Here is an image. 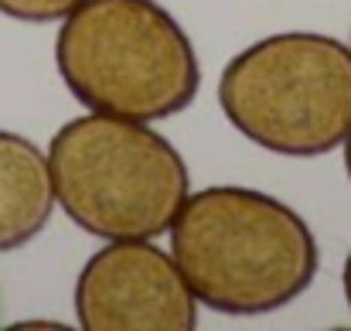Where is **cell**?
<instances>
[{"instance_id":"9","label":"cell","mask_w":351,"mask_h":331,"mask_svg":"<svg viewBox=\"0 0 351 331\" xmlns=\"http://www.w3.org/2000/svg\"><path fill=\"white\" fill-rule=\"evenodd\" d=\"M345 171H348V181H351V133L345 137Z\"/></svg>"},{"instance_id":"2","label":"cell","mask_w":351,"mask_h":331,"mask_svg":"<svg viewBox=\"0 0 351 331\" xmlns=\"http://www.w3.org/2000/svg\"><path fill=\"white\" fill-rule=\"evenodd\" d=\"M55 65L89 113L140 123L184 113L202 89L198 52L157 0H82L62 17Z\"/></svg>"},{"instance_id":"7","label":"cell","mask_w":351,"mask_h":331,"mask_svg":"<svg viewBox=\"0 0 351 331\" xmlns=\"http://www.w3.org/2000/svg\"><path fill=\"white\" fill-rule=\"evenodd\" d=\"M79 3L82 0H0V14L24 24H48V21H62Z\"/></svg>"},{"instance_id":"6","label":"cell","mask_w":351,"mask_h":331,"mask_svg":"<svg viewBox=\"0 0 351 331\" xmlns=\"http://www.w3.org/2000/svg\"><path fill=\"white\" fill-rule=\"evenodd\" d=\"M55 205L48 154L34 140L0 130V253L38 239Z\"/></svg>"},{"instance_id":"1","label":"cell","mask_w":351,"mask_h":331,"mask_svg":"<svg viewBox=\"0 0 351 331\" xmlns=\"http://www.w3.org/2000/svg\"><path fill=\"white\" fill-rule=\"evenodd\" d=\"M167 232L198 304L226 318H259L293 304L321 263L304 216L259 188H202L188 195Z\"/></svg>"},{"instance_id":"5","label":"cell","mask_w":351,"mask_h":331,"mask_svg":"<svg viewBox=\"0 0 351 331\" xmlns=\"http://www.w3.org/2000/svg\"><path fill=\"white\" fill-rule=\"evenodd\" d=\"M75 318L86 331H191L198 297L174 256L150 239H110L75 277Z\"/></svg>"},{"instance_id":"8","label":"cell","mask_w":351,"mask_h":331,"mask_svg":"<svg viewBox=\"0 0 351 331\" xmlns=\"http://www.w3.org/2000/svg\"><path fill=\"white\" fill-rule=\"evenodd\" d=\"M341 287H345V301H348V308H351V253H348V260H345V270H341Z\"/></svg>"},{"instance_id":"4","label":"cell","mask_w":351,"mask_h":331,"mask_svg":"<svg viewBox=\"0 0 351 331\" xmlns=\"http://www.w3.org/2000/svg\"><path fill=\"white\" fill-rule=\"evenodd\" d=\"M219 106L249 144L280 157H324L351 133V45L283 31L232 55Z\"/></svg>"},{"instance_id":"3","label":"cell","mask_w":351,"mask_h":331,"mask_svg":"<svg viewBox=\"0 0 351 331\" xmlns=\"http://www.w3.org/2000/svg\"><path fill=\"white\" fill-rule=\"evenodd\" d=\"M55 202L96 239H157L191 195L178 147L154 126L110 113L69 119L48 144Z\"/></svg>"}]
</instances>
